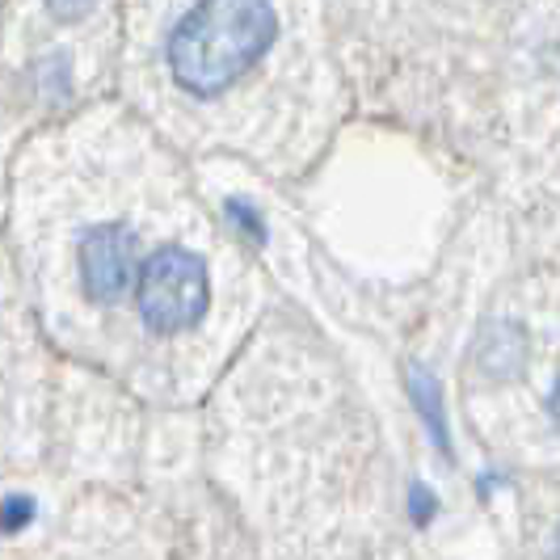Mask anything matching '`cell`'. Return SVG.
Returning a JSON list of instances; mask_svg holds the SVG:
<instances>
[{
	"mask_svg": "<svg viewBox=\"0 0 560 560\" xmlns=\"http://www.w3.org/2000/svg\"><path fill=\"white\" fill-rule=\"evenodd\" d=\"M275 38L270 0H198L168 38V72L190 93H220Z\"/></svg>",
	"mask_w": 560,
	"mask_h": 560,
	"instance_id": "1",
	"label": "cell"
},
{
	"mask_svg": "<svg viewBox=\"0 0 560 560\" xmlns=\"http://www.w3.org/2000/svg\"><path fill=\"white\" fill-rule=\"evenodd\" d=\"M207 312V270L195 253H156L140 275V316L156 334H177L198 325Z\"/></svg>",
	"mask_w": 560,
	"mask_h": 560,
	"instance_id": "2",
	"label": "cell"
},
{
	"mask_svg": "<svg viewBox=\"0 0 560 560\" xmlns=\"http://www.w3.org/2000/svg\"><path fill=\"white\" fill-rule=\"evenodd\" d=\"M131 261H136V245L118 224L93 228L81 241V282L89 300H114L127 291L131 282Z\"/></svg>",
	"mask_w": 560,
	"mask_h": 560,
	"instance_id": "3",
	"label": "cell"
},
{
	"mask_svg": "<svg viewBox=\"0 0 560 560\" xmlns=\"http://www.w3.org/2000/svg\"><path fill=\"white\" fill-rule=\"evenodd\" d=\"M523 354H527V341H523L518 329H510V325L489 329V334L480 337V350H477L480 366H485V371H493V375L514 371V366L523 363Z\"/></svg>",
	"mask_w": 560,
	"mask_h": 560,
	"instance_id": "4",
	"label": "cell"
},
{
	"mask_svg": "<svg viewBox=\"0 0 560 560\" xmlns=\"http://www.w3.org/2000/svg\"><path fill=\"white\" fill-rule=\"evenodd\" d=\"M409 388H413V396H418V409L425 413V425L434 430V439L447 443V425H443V413H439V388L430 384V375L413 371V375H409Z\"/></svg>",
	"mask_w": 560,
	"mask_h": 560,
	"instance_id": "5",
	"label": "cell"
},
{
	"mask_svg": "<svg viewBox=\"0 0 560 560\" xmlns=\"http://www.w3.org/2000/svg\"><path fill=\"white\" fill-rule=\"evenodd\" d=\"M34 523V502L26 493H9L4 498V532L9 535H22Z\"/></svg>",
	"mask_w": 560,
	"mask_h": 560,
	"instance_id": "6",
	"label": "cell"
},
{
	"mask_svg": "<svg viewBox=\"0 0 560 560\" xmlns=\"http://www.w3.org/2000/svg\"><path fill=\"white\" fill-rule=\"evenodd\" d=\"M93 0H51V9H56V18H63V22H72V18H81L84 9H89Z\"/></svg>",
	"mask_w": 560,
	"mask_h": 560,
	"instance_id": "7",
	"label": "cell"
},
{
	"mask_svg": "<svg viewBox=\"0 0 560 560\" xmlns=\"http://www.w3.org/2000/svg\"><path fill=\"white\" fill-rule=\"evenodd\" d=\"M548 560H560V527H557V535L548 539Z\"/></svg>",
	"mask_w": 560,
	"mask_h": 560,
	"instance_id": "8",
	"label": "cell"
},
{
	"mask_svg": "<svg viewBox=\"0 0 560 560\" xmlns=\"http://www.w3.org/2000/svg\"><path fill=\"white\" fill-rule=\"evenodd\" d=\"M552 421H557V425H560V388H557V393H552Z\"/></svg>",
	"mask_w": 560,
	"mask_h": 560,
	"instance_id": "9",
	"label": "cell"
}]
</instances>
